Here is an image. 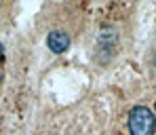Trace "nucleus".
<instances>
[{
	"label": "nucleus",
	"instance_id": "1",
	"mask_svg": "<svg viewBox=\"0 0 156 135\" xmlns=\"http://www.w3.org/2000/svg\"><path fill=\"white\" fill-rule=\"evenodd\" d=\"M156 118L146 106H135L129 112V133L131 135H154Z\"/></svg>",
	"mask_w": 156,
	"mask_h": 135
},
{
	"label": "nucleus",
	"instance_id": "2",
	"mask_svg": "<svg viewBox=\"0 0 156 135\" xmlns=\"http://www.w3.org/2000/svg\"><path fill=\"white\" fill-rule=\"evenodd\" d=\"M70 42H72V40H70V34H66L63 30H53V32H49V36H47L49 49L57 55L66 53V51L70 49Z\"/></svg>",
	"mask_w": 156,
	"mask_h": 135
},
{
	"label": "nucleus",
	"instance_id": "3",
	"mask_svg": "<svg viewBox=\"0 0 156 135\" xmlns=\"http://www.w3.org/2000/svg\"><path fill=\"white\" fill-rule=\"evenodd\" d=\"M4 59V49H2V44H0V61Z\"/></svg>",
	"mask_w": 156,
	"mask_h": 135
},
{
	"label": "nucleus",
	"instance_id": "4",
	"mask_svg": "<svg viewBox=\"0 0 156 135\" xmlns=\"http://www.w3.org/2000/svg\"><path fill=\"white\" fill-rule=\"evenodd\" d=\"M154 68H156V59H154Z\"/></svg>",
	"mask_w": 156,
	"mask_h": 135
},
{
	"label": "nucleus",
	"instance_id": "5",
	"mask_svg": "<svg viewBox=\"0 0 156 135\" xmlns=\"http://www.w3.org/2000/svg\"><path fill=\"white\" fill-rule=\"evenodd\" d=\"M0 80H2V74H0Z\"/></svg>",
	"mask_w": 156,
	"mask_h": 135
}]
</instances>
